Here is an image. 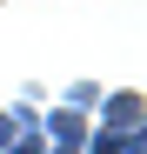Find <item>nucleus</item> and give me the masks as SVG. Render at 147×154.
Segmentation results:
<instances>
[{"label":"nucleus","mask_w":147,"mask_h":154,"mask_svg":"<svg viewBox=\"0 0 147 154\" xmlns=\"http://www.w3.org/2000/svg\"><path fill=\"white\" fill-rule=\"evenodd\" d=\"M100 127H107V134H140V94H107Z\"/></svg>","instance_id":"1"},{"label":"nucleus","mask_w":147,"mask_h":154,"mask_svg":"<svg viewBox=\"0 0 147 154\" xmlns=\"http://www.w3.org/2000/svg\"><path fill=\"white\" fill-rule=\"evenodd\" d=\"M47 134H54L60 147H74V154H80V141H87V127H80V107H60L54 121H47Z\"/></svg>","instance_id":"2"},{"label":"nucleus","mask_w":147,"mask_h":154,"mask_svg":"<svg viewBox=\"0 0 147 154\" xmlns=\"http://www.w3.org/2000/svg\"><path fill=\"white\" fill-rule=\"evenodd\" d=\"M7 154H47V141H40V134H14V141H7Z\"/></svg>","instance_id":"3"},{"label":"nucleus","mask_w":147,"mask_h":154,"mask_svg":"<svg viewBox=\"0 0 147 154\" xmlns=\"http://www.w3.org/2000/svg\"><path fill=\"white\" fill-rule=\"evenodd\" d=\"M7 141H14V114H0V154H7Z\"/></svg>","instance_id":"4"},{"label":"nucleus","mask_w":147,"mask_h":154,"mask_svg":"<svg viewBox=\"0 0 147 154\" xmlns=\"http://www.w3.org/2000/svg\"><path fill=\"white\" fill-rule=\"evenodd\" d=\"M60 154H74V147H60Z\"/></svg>","instance_id":"5"}]
</instances>
